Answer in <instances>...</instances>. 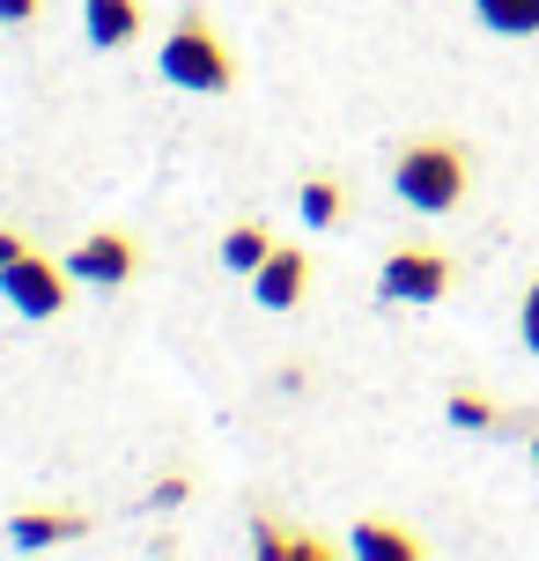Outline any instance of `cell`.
Masks as SVG:
<instances>
[{"label": "cell", "mask_w": 539, "mask_h": 561, "mask_svg": "<svg viewBox=\"0 0 539 561\" xmlns=\"http://www.w3.org/2000/svg\"><path fill=\"white\" fill-rule=\"evenodd\" d=\"M392 193L414 215H458L473 193V148L458 134H414L392 156Z\"/></svg>", "instance_id": "cell-1"}, {"label": "cell", "mask_w": 539, "mask_h": 561, "mask_svg": "<svg viewBox=\"0 0 539 561\" xmlns=\"http://www.w3.org/2000/svg\"><path fill=\"white\" fill-rule=\"evenodd\" d=\"M156 67H163V82L185 89V96H229V89H237V53H229L222 30L207 23V8H199V0L177 8V23L163 30Z\"/></svg>", "instance_id": "cell-2"}, {"label": "cell", "mask_w": 539, "mask_h": 561, "mask_svg": "<svg viewBox=\"0 0 539 561\" xmlns=\"http://www.w3.org/2000/svg\"><path fill=\"white\" fill-rule=\"evenodd\" d=\"M458 288V259L436 244H392L377 266V296L385 304H444Z\"/></svg>", "instance_id": "cell-3"}, {"label": "cell", "mask_w": 539, "mask_h": 561, "mask_svg": "<svg viewBox=\"0 0 539 561\" xmlns=\"http://www.w3.org/2000/svg\"><path fill=\"white\" fill-rule=\"evenodd\" d=\"M67 266H53L45 252H23L15 266H0V296L23 310V318H59V310L74 304V288H67Z\"/></svg>", "instance_id": "cell-4"}, {"label": "cell", "mask_w": 539, "mask_h": 561, "mask_svg": "<svg viewBox=\"0 0 539 561\" xmlns=\"http://www.w3.org/2000/svg\"><path fill=\"white\" fill-rule=\"evenodd\" d=\"M67 274L89 280V288H126V280L141 274V244H134L126 229H96V237H82V244L67 252Z\"/></svg>", "instance_id": "cell-5"}, {"label": "cell", "mask_w": 539, "mask_h": 561, "mask_svg": "<svg viewBox=\"0 0 539 561\" xmlns=\"http://www.w3.org/2000/svg\"><path fill=\"white\" fill-rule=\"evenodd\" d=\"M303 288H311V259L296 252V244H274V252L259 259V274H252L259 310H296V304H303Z\"/></svg>", "instance_id": "cell-6"}, {"label": "cell", "mask_w": 539, "mask_h": 561, "mask_svg": "<svg viewBox=\"0 0 539 561\" xmlns=\"http://www.w3.org/2000/svg\"><path fill=\"white\" fill-rule=\"evenodd\" d=\"M82 30L96 53H126L148 37V0H82Z\"/></svg>", "instance_id": "cell-7"}, {"label": "cell", "mask_w": 539, "mask_h": 561, "mask_svg": "<svg viewBox=\"0 0 539 561\" xmlns=\"http://www.w3.org/2000/svg\"><path fill=\"white\" fill-rule=\"evenodd\" d=\"M347 554L355 561H422V533L414 525H399V517H363L355 533H347Z\"/></svg>", "instance_id": "cell-8"}, {"label": "cell", "mask_w": 539, "mask_h": 561, "mask_svg": "<svg viewBox=\"0 0 539 561\" xmlns=\"http://www.w3.org/2000/svg\"><path fill=\"white\" fill-rule=\"evenodd\" d=\"M89 517H74V510H15L8 517V547H23V554H37V547H59V539H82Z\"/></svg>", "instance_id": "cell-9"}, {"label": "cell", "mask_w": 539, "mask_h": 561, "mask_svg": "<svg viewBox=\"0 0 539 561\" xmlns=\"http://www.w3.org/2000/svg\"><path fill=\"white\" fill-rule=\"evenodd\" d=\"M296 215L311 229H333V222H347L355 215V193H347L341 178H303V193H296Z\"/></svg>", "instance_id": "cell-10"}, {"label": "cell", "mask_w": 539, "mask_h": 561, "mask_svg": "<svg viewBox=\"0 0 539 561\" xmlns=\"http://www.w3.org/2000/svg\"><path fill=\"white\" fill-rule=\"evenodd\" d=\"M444 414H451V428H473V436H495V428H511V414H503V399L473 392V385H458Z\"/></svg>", "instance_id": "cell-11"}, {"label": "cell", "mask_w": 539, "mask_h": 561, "mask_svg": "<svg viewBox=\"0 0 539 561\" xmlns=\"http://www.w3.org/2000/svg\"><path fill=\"white\" fill-rule=\"evenodd\" d=\"M473 15L495 37H539V0H473Z\"/></svg>", "instance_id": "cell-12"}, {"label": "cell", "mask_w": 539, "mask_h": 561, "mask_svg": "<svg viewBox=\"0 0 539 561\" xmlns=\"http://www.w3.org/2000/svg\"><path fill=\"white\" fill-rule=\"evenodd\" d=\"M266 252H274L266 222H237V229H222V266H229V274H244V280H252Z\"/></svg>", "instance_id": "cell-13"}, {"label": "cell", "mask_w": 539, "mask_h": 561, "mask_svg": "<svg viewBox=\"0 0 539 561\" xmlns=\"http://www.w3.org/2000/svg\"><path fill=\"white\" fill-rule=\"evenodd\" d=\"M259 554H296V561H318V554H333V547H318V539H296V533H282L274 517H259Z\"/></svg>", "instance_id": "cell-14"}, {"label": "cell", "mask_w": 539, "mask_h": 561, "mask_svg": "<svg viewBox=\"0 0 539 561\" xmlns=\"http://www.w3.org/2000/svg\"><path fill=\"white\" fill-rule=\"evenodd\" d=\"M517 340L539 355V274H532V288H525V304H517Z\"/></svg>", "instance_id": "cell-15"}, {"label": "cell", "mask_w": 539, "mask_h": 561, "mask_svg": "<svg viewBox=\"0 0 539 561\" xmlns=\"http://www.w3.org/2000/svg\"><path fill=\"white\" fill-rule=\"evenodd\" d=\"M45 0H0V23H37Z\"/></svg>", "instance_id": "cell-16"}, {"label": "cell", "mask_w": 539, "mask_h": 561, "mask_svg": "<svg viewBox=\"0 0 539 561\" xmlns=\"http://www.w3.org/2000/svg\"><path fill=\"white\" fill-rule=\"evenodd\" d=\"M23 252H30L23 237H15V229H0V266H15V259H23Z\"/></svg>", "instance_id": "cell-17"}, {"label": "cell", "mask_w": 539, "mask_h": 561, "mask_svg": "<svg viewBox=\"0 0 539 561\" xmlns=\"http://www.w3.org/2000/svg\"><path fill=\"white\" fill-rule=\"evenodd\" d=\"M532 466H539V428H532Z\"/></svg>", "instance_id": "cell-18"}]
</instances>
